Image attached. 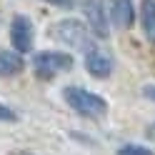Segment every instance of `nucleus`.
<instances>
[{
	"label": "nucleus",
	"instance_id": "obj_11",
	"mask_svg": "<svg viewBox=\"0 0 155 155\" xmlns=\"http://www.w3.org/2000/svg\"><path fill=\"white\" fill-rule=\"evenodd\" d=\"M15 120H18V113L8 108L5 103H0V123H15Z\"/></svg>",
	"mask_w": 155,
	"mask_h": 155
},
{
	"label": "nucleus",
	"instance_id": "obj_2",
	"mask_svg": "<svg viewBox=\"0 0 155 155\" xmlns=\"http://www.w3.org/2000/svg\"><path fill=\"white\" fill-rule=\"evenodd\" d=\"M63 100L83 118H103L108 113V103L98 93H90V90L80 88V85H68L63 90Z\"/></svg>",
	"mask_w": 155,
	"mask_h": 155
},
{
	"label": "nucleus",
	"instance_id": "obj_4",
	"mask_svg": "<svg viewBox=\"0 0 155 155\" xmlns=\"http://www.w3.org/2000/svg\"><path fill=\"white\" fill-rule=\"evenodd\" d=\"M80 5H83L90 33L100 40H105L110 35V13L105 10V3L103 0H80Z\"/></svg>",
	"mask_w": 155,
	"mask_h": 155
},
{
	"label": "nucleus",
	"instance_id": "obj_13",
	"mask_svg": "<svg viewBox=\"0 0 155 155\" xmlns=\"http://www.w3.org/2000/svg\"><path fill=\"white\" fill-rule=\"evenodd\" d=\"M143 95H145L148 100L155 103V85H145V88H143Z\"/></svg>",
	"mask_w": 155,
	"mask_h": 155
},
{
	"label": "nucleus",
	"instance_id": "obj_9",
	"mask_svg": "<svg viewBox=\"0 0 155 155\" xmlns=\"http://www.w3.org/2000/svg\"><path fill=\"white\" fill-rule=\"evenodd\" d=\"M140 23H143L145 38L155 43V0H143L140 3Z\"/></svg>",
	"mask_w": 155,
	"mask_h": 155
},
{
	"label": "nucleus",
	"instance_id": "obj_6",
	"mask_svg": "<svg viewBox=\"0 0 155 155\" xmlns=\"http://www.w3.org/2000/svg\"><path fill=\"white\" fill-rule=\"evenodd\" d=\"M85 70L98 80H105L113 73V58L100 48H93L90 53H85Z\"/></svg>",
	"mask_w": 155,
	"mask_h": 155
},
{
	"label": "nucleus",
	"instance_id": "obj_8",
	"mask_svg": "<svg viewBox=\"0 0 155 155\" xmlns=\"http://www.w3.org/2000/svg\"><path fill=\"white\" fill-rule=\"evenodd\" d=\"M25 60L20 53H13V50H0V78H10L23 73Z\"/></svg>",
	"mask_w": 155,
	"mask_h": 155
},
{
	"label": "nucleus",
	"instance_id": "obj_3",
	"mask_svg": "<svg viewBox=\"0 0 155 155\" xmlns=\"http://www.w3.org/2000/svg\"><path fill=\"white\" fill-rule=\"evenodd\" d=\"M73 55L70 53H60V50H43L33 58V70L38 73V78H43V80H50L55 78L58 73H68L73 70Z\"/></svg>",
	"mask_w": 155,
	"mask_h": 155
},
{
	"label": "nucleus",
	"instance_id": "obj_1",
	"mask_svg": "<svg viewBox=\"0 0 155 155\" xmlns=\"http://www.w3.org/2000/svg\"><path fill=\"white\" fill-rule=\"evenodd\" d=\"M50 35L55 38L58 43H63L73 50H83V53H90L93 50V33L90 28L85 25L83 20H75V18H65V20H58L50 28Z\"/></svg>",
	"mask_w": 155,
	"mask_h": 155
},
{
	"label": "nucleus",
	"instance_id": "obj_7",
	"mask_svg": "<svg viewBox=\"0 0 155 155\" xmlns=\"http://www.w3.org/2000/svg\"><path fill=\"white\" fill-rule=\"evenodd\" d=\"M108 13L115 28L128 30V28H133V20H135V0H110Z\"/></svg>",
	"mask_w": 155,
	"mask_h": 155
},
{
	"label": "nucleus",
	"instance_id": "obj_10",
	"mask_svg": "<svg viewBox=\"0 0 155 155\" xmlns=\"http://www.w3.org/2000/svg\"><path fill=\"white\" fill-rule=\"evenodd\" d=\"M115 155H155V153L150 148H145V145H123Z\"/></svg>",
	"mask_w": 155,
	"mask_h": 155
},
{
	"label": "nucleus",
	"instance_id": "obj_5",
	"mask_svg": "<svg viewBox=\"0 0 155 155\" xmlns=\"http://www.w3.org/2000/svg\"><path fill=\"white\" fill-rule=\"evenodd\" d=\"M10 43L15 48V53H30L33 43H35V28L30 23V18L25 15H15L10 23Z\"/></svg>",
	"mask_w": 155,
	"mask_h": 155
},
{
	"label": "nucleus",
	"instance_id": "obj_14",
	"mask_svg": "<svg viewBox=\"0 0 155 155\" xmlns=\"http://www.w3.org/2000/svg\"><path fill=\"white\" fill-rule=\"evenodd\" d=\"M15 155H30V153H15Z\"/></svg>",
	"mask_w": 155,
	"mask_h": 155
},
{
	"label": "nucleus",
	"instance_id": "obj_12",
	"mask_svg": "<svg viewBox=\"0 0 155 155\" xmlns=\"http://www.w3.org/2000/svg\"><path fill=\"white\" fill-rule=\"evenodd\" d=\"M43 3H50L55 8H65V10H70V8L75 5V0H43Z\"/></svg>",
	"mask_w": 155,
	"mask_h": 155
}]
</instances>
